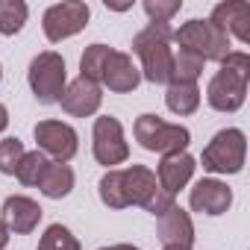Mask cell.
I'll return each mask as SVG.
<instances>
[{
    "label": "cell",
    "instance_id": "obj_1",
    "mask_svg": "<svg viewBox=\"0 0 250 250\" xmlns=\"http://www.w3.org/2000/svg\"><path fill=\"white\" fill-rule=\"evenodd\" d=\"M250 83V56L244 50H229L221 59V71L206 85V100L215 112H235L244 106Z\"/></svg>",
    "mask_w": 250,
    "mask_h": 250
},
{
    "label": "cell",
    "instance_id": "obj_2",
    "mask_svg": "<svg viewBox=\"0 0 250 250\" xmlns=\"http://www.w3.org/2000/svg\"><path fill=\"white\" fill-rule=\"evenodd\" d=\"M174 30L171 24H147L133 39V53L142 59V80L153 85L171 83V65H174Z\"/></svg>",
    "mask_w": 250,
    "mask_h": 250
},
{
    "label": "cell",
    "instance_id": "obj_3",
    "mask_svg": "<svg viewBox=\"0 0 250 250\" xmlns=\"http://www.w3.org/2000/svg\"><path fill=\"white\" fill-rule=\"evenodd\" d=\"M174 42L180 44V50L200 56L203 62H221L229 53V36L215 27L209 18H191L186 21L180 30H174Z\"/></svg>",
    "mask_w": 250,
    "mask_h": 250
},
{
    "label": "cell",
    "instance_id": "obj_4",
    "mask_svg": "<svg viewBox=\"0 0 250 250\" xmlns=\"http://www.w3.org/2000/svg\"><path fill=\"white\" fill-rule=\"evenodd\" d=\"M136 142L150 150V153H162V156H171V153H186L188 142H191V133L183 127V124H168L162 121L159 115H139L136 118Z\"/></svg>",
    "mask_w": 250,
    "mask_h": 250
},
{
    "label": "cell",
    "instance_id": "obj_5",
    "mask_svg": "<svg viewBox=\"0 0 250 250\" xmlns=\"http://www.w3.org/2000/svg\"><path fill=\"white\" fill-rule=\"evenodd\" d=\"M121 183H124V200L127 206H142L150 215H162L165 209L174 206V197L165 194L156 183V174L147 165H130L121 171Z\"/></svg>",
    "mask_w": 250,
    "mask_h": 250
},
{
    "label": "cell",
    "instance_id": "obj_6",
    "mask_svg": "<svg viewBox=\"0 0 250 250\" xmlns=\"http://www.w3.org/2000/svg\"><path fill=\"white\" fill-rule=\"evenodd\" d=\"M27 83L33 88V97L42 106H53L59 103L65 85H68V71H65V59L56 50H44L30 62L27 71Z\"/></svg>",
    "mask_w": 250,
    "mask_h": 250
},
{
    "label": "cell",
    "instance_id": "obj_7",
    "mask_svg": "<svg viewBox=\"0 0 250 250\" xmlns=\"http://www.w3.org/2000/svg\"><path fill=\"white\" fill-rule=\"evenodd\" d=\"M244 156H247L244 133L235 127H227L212 136V142L200 153V162H203V171L209 174H238L244 168Z\"/></svg>",
    "mask_w": 250,
    "mask_h": 250
},
{
    "label": "cell",
    "instance_id": "obj_8",
    "mask_svg": "<svg viewBox=\"0 0 250 250\" xmlns=\"http://www.w3.org/2000/svg\"><path fill=\"white\" fill-rule=\"evenodd\" d=\"M91 150H94V159L100 165H106L109 171L121 162L130 159V145L124 139V127L121 121L112 118V115H100L94 121V130H91Z\"/></svg>",
    "mask_w": 250,
    "mask_h": 250
},
{
    "label": "cell",
    "instance_id": "obj_9",
    "mask_svg": "<svg viewBox=\"0 0 250 250\" xmlns=\"http://www.w3.org/2000/svg\"><path fill=\"white\" fill-rule=\"evenodd\" d=\"M88 18H91L88 3H83V0H65V3H53V6L44 12L42 27H44L47 42L59 44V42L77 36L80 30H85Z\"/></svg>",
    "mask_w": 250,
    "mask_h": 250
},
{
    "label": "cell",
    "instance_id": "obj_10",
    "mask_svg": "<svg viewBox=\"0 0 250 250\" xmlns=\"http://www.w3.org/2000/svg\"><path fill=\"white\" fill-rule=\"evenodd\" d=\"M36 150H42L44 156H53V162H71L80 150V136L71 124L65 121H39L36 124Z\"/></svg>",
    "mask_w": 250,
    "mask_h": 250
},
{
    "label": "cell",
    "instance_id": "obj_11",
    "mask_svg": "<svg viewBox=\"0 0 250 250\" xmlns=\"http://www.w3.org/2000/svg\"><path fill=\"white\" fill-rule=\"evenodd\" d=\"M188 203H191L194 212L215 218V215H224V212L232 206V188H229L227 183L215 180V177H203V180H197V183L191 186Z\"/></svg>",
    "mask_w": 250,
    "mask_h": 250
},
{
    "label": "cell",
    "instance_id": "obj_12",
    "mask_svg": "<svg viewBox=\"0 0 250 250\" xmlns=\"http://www.w3.org/2000/svg\"><path fill=\"white\" fill-rule=\"evenodd\" d=\"M139 83H142V71L133 62V56L124 53V50H112L106 59V68H103L100 85H106L115 94H127V91H136Z\"/></svg>",
    "mask_w": 250,
    "mask_h": 250
},
{
    "label": "cell",
    "instance_id": "obj_13",
    "mask_svg": "<svg viewBox=\"0 0 250 250\" xmlns=\"http://www.w3.org/2000/svg\"><path fill=\"white\" fill-rule=\"evenodd\" d=\"M59 103H62V109H65L71 118H88V115H94V112L100 109V103H103V91H100L97 83L77 77L74 83L65 85Z\"/></svg>",
    "mask_w": 250,
    "mask_h": 250
},
{
    "label": "cell",
    "instance_id": "obj_14",
    "mask_svg": "<svg viewBox=\"0 0 250 250\" xmlns=\"http://www.w3.org/2000/svg\"><path fill=\"white\" fill-rule=\"evenodd\" d=\"M3 215H0V221L6 224V229L9 232H15V235H30L36 227H39V221H42V206L33 200V197H24V194H12V197H6L3 200V209H0Z\"/></svg>",
    "mask_w": 250,
    "mask_h": 250
},
{
    "label": "cell",
    "instance_id": "obj_15",
    "mask_svg": "<svg viewBox=\"0 0 250 250\" xmlns=\"http://www.w3.org/2000/svg\"><path fill=\"white\" fill-rule=\"evenodd\" d=\"M194 168H197L194 156H188V153H171V156H162V162H159V168L153 174H156L159 188L174 197L180 188H186L191 183Z\"/></svg>",
    "mask_w": 250,
    "mask_h": 250
},
{
    "label": "cell",
    "instance_id": "obj_16",
    "mask_svg": "<svg viewBox=\"0 0 250 250\" xmlns=\"http://www.w3.org/2000/svg\"><path fill=\"white\" fill-rule=\"evenodd\" d=\"M209 21L215 27H221L227 36H235L241 44L250 42V3H244V0H227V3H218L212 9Z\"/></svg>",
    "mask_w": 250,
    "mask_h": 250
},
{
    "label": "cell",
    "instance_id": "obj_17",
    "mask_svg": "<svg viewBox=\"0 0 250 250\" xmlns=\"http://www.w3.org/2000/svg\"><path fill=\"white\" fill-rule=\"evenodd\" d=\"M156 232H159V241L162 244H180V247H191L194 244L191 215L186 209H180L177 203L156 218Z\"/></svg>",
    "mask_w": 250,
    "mask_h": 250
},
{
    "label": "cell",
    "instance_id": "obj_18",
    "mask_svg": "<svg viewBox=\"0 0 250 250\" xmlns=\"http://www.w3.org/2000/svg\"><path fill=\"white\" fill-rule=\"evenodd\" d=\"M39 191L50 200H62L74 191V171L65 162H47L42 180H39Z\"/></svg>",
    "mask_w": 250,
    "mask_h": 250
},
{
    "label": "cell",
    "instance_id": "obj_19",
    "mask_svg": "<svg viewBox=\"0 0 250 250\" xmlns=\"http://www.w3.org/2000/svg\"><path fill=\"white\" fill-rule=\"evenodd\" d=\"M165 106L174 115H194L200 106V88L197 83H168Z\"/></svg>",
    "mask_w": 250,
    "mask_h": 250
},
{
    "label": "cell",
    "instance_id": "obj_20",
    "mask_svg": "<svg viewBox=\"0 0 250 250\" xmlns=\"http://www.w3.org/2000/svg\"><path fill=\"white\" fill-rule=\"evenodd\" d=\"M109 53H112L109 44H88V47L83 50V56H80V77H83V80H91V83L100 85Z\"/></svg>",
    "mask_w": 250,
    "mask_h": 250
},
{
    "label": "cell",
    "instance_id": "obj_21",
    "mask_svg": "<svg viewBox=\"0 0 250 250\" xmlns=\"http://www.w3.org/2000/svg\"><path fill=\"white\" fill-rule=\"evenodd\" d=\"M30 6L24 0H0V36H15L27 24Z\"/></svg>",
    "mask_w": 250,
    "mask_h": 250
},
{
    "label": "cell",
    "instance_id": "obj_22",
    "mask_svg": "<svg viewBox=\"0 0 250 250\" xmlns=\"http://www.w3.org/2000/svg\"><path fill=\"white\" fill-rule=\"evenodd\" d=\"M203 65L206 62L200 56L177 50L174 53V65H171V83H197L200 74H203Z\"/></svg>",
    "mask_w": 250,
    "mask_h": 250
},
{
    "label": "cell",
    "instance_id": "obj_23",
    "mask_svg": "<svg viewBox=\"0 0 250 250\" xmlns=\"http://www.w3.org/2000/svg\"><path fill=\"white\" fill-rule=\"evenodd\" d=\"M97 191H100L103 206H109V209H127V200H124V183H121V171L118 168H112V171H106L100 177Z\"/></svg>",
    "mask_w": 250,
    "mask_h": 250
},
{
    "label": "cell",
    "instance_id": "obj_24",
    "mask_svg": "<svg viewBox=\"0 0 250 250\" xmlns=\"http://www.w3.org/2000/svg\"><path fill=\"white\" fill-rule=\"evenodd\" d=\"M47 162H50V159H47L42 150H30V153H24V159H21V165H18V171H15L18 183H21V186H39V180H42Z\"/></svg>",
    "mask_w": 250,
    "mask_h": 250
},
{
    "label": "cell",
    "instance_id": "obj_25",
    "mask_svg": "<svg viewBox=\"0 0 250 250\" xmlns=\"http://www.w3.org/2000/svg\"><path fill=\"white\" fill-rule=\"evenodd\" d=\"M39 250H80V241L74 238V232L62 224H50L44 229V235L39 238Z\"/></svg>",
    "mask_w": 250,
    "mask_h": 250
},
{
    "label": "cell",
    "instance_id": "obj_26",
    "mask_svg": "<svg viewBox=\"0 0 250 250\" xmlns=\"http://www.w3.org/2000/svg\"><path fill=\"white\" fill-rule=\"evenodd\" d=\"M24 153L27 150H24V142L21 139H3V142H0V174L15 177Z\"/></svg>",
    "mask_w": 250,
    "mask_h": 250
},
{
    "label": "cell",
    "instance_id": "obj_27",
    "mask_svg": "<svg viewBox=\"0 0 250 250\" xmlns=\"http://www.w3.org/2000/svg\"><path fill=\"white\" fill-rule=\"evenodd\" d=\"M183 9L180 0H145V12L150 24H171V18Z\"/></svg>",
    "mask_w": 250,
    "mask_h": 250
},
{
    "label": "cell",
    "instance_id": "obj_28",
    "mask_svg": "<svg viewBox=\"0 0 250 250\" xmlns=\"http://www.w3.org/2000/svg\"><path fill=\"white\" fill-rule=\"evenodd\" d=\"M9 235H12V232L6 229V224H3V221H0V250H6V244H9Z\"/></svg>",
    "mask_w": 250,
    "mask_h": 250
},
{
    "label": "cell",
    "instance_id": "obj_29",
    "mask_svg": "<svg viewBox=\"0 0 250 250\" xmlns=\"http://www.w3.org/2000/svg\"><path fill=\"white\" fill-rule=\"evenodd\" d=\"M9 127V109L3 106V103H0V133H3Z\"/></svg>",
    "mask_w": 250,
    "mask_h": 250
},
{
    "label": "cell",
    "instance_id": "obj_30",
    "mask_svg": "<svg viewBox=\"0 0 250 250\" xmlns=\"http://www.w3.org/2000/svg\"><path fill=\"white\" fill-rule=\"evenodd\" d=\"M115 250H142V247H136V244H115Z\"/></svg>",
    "mask_w": 250,
    "mask_h": 250
},
{
    "label": "cell",
    "instance_id": "obj_31",
    "mask_svg": "<svg viewBox=\"0 0 250 250\" xmlns=\"http://www.w3.org/2000/svg\"><path fill=\"white\" fill-rule=\"evenodd\" d=\"M162 250H191V247H180V244H165Z\"/></svg>",
    "mask_w": 250,
    "mask_h": 250
},
{
    "label": "cell",
    "instance_id": "obj_32",
    "mask_svg": "<svg viewBox=\"0 0 250 250\" xmlns=\"http://www.w3.org/2000/svg\"><path fill=\"white\" fill-rule=\"evenodd\" d=\"M100 250H115V244H112V247H100Z\"/></svg>",
    "mask_w": 250,
    "mask_h": 250
},
{
    "label": "cell",
    "instance_id": "obj_33",
    "mask_svg": "<svg viewBox=\"0 0 250 250\" xmlns=\"http://www.w3.org/2000/svg\"><path fill=\"white\" fill-rule=\"evenodd\" d=\"M0 80H3V68H0Z\"/></svg>",
    "mask_w": 250,
    "mask_h": 250
}]
</instances>
